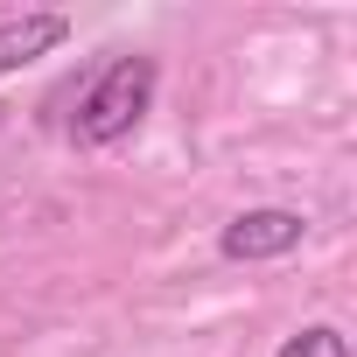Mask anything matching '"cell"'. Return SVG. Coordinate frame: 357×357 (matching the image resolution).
I'll return each instance as SVG.
<instances>
[{"label":"cell","instance_id":"cell-1","mask_svg":"<svg viewBox=\"0 0 357 357\" xmlns=\"http://www.w3.org/2000/svg\"><path fill=\"white\" fill-rule=\"evenodd\" d=\"M154 84H161V63L154 56H112L91 84H84V98H77V112H70V140L77 147H112V140H126L147 112H154Z\"/></svg>","mask_w":357,"mask_h":357},{"label":"cell","instance_id":"cell-2","mask_svg":"<svg viewBox=\"0 0 357 357\" xmlns=\"http://www.w3.org/2000/svg\"><path fill=\"white\" fill-rule=\"evenodd\" d=\"M301 238H308V218H301V211L259 204V211H238V218L218 231V252H225L231 266H259V259H287Z\"/></svg>","mask_w":357,"mask_h":357},{"label":"cell","instance_id":"cell-3","mask_svg":"<svg viewBox=\"0 0 357 357\" xmlns=\"http://www.w3.org/2000/svg\"><path fill=\"white\" fill-rule=\"evenodd\" d=\"M63 43H70V22H63V15H50V8L8 15V22H0V77H8V70H29L36 56H50V50H63Z\"/></svg>","mask_w":357,"mask_h":357},{"label":"cell","instance_id":"cell-4","mask_svg":"<svg viewBox=\"0 0 357 357\" xmlns=\"http://www.w3.org/2000/svg\"><path fill=\"white\" fill-rule=\"evenodd\" d=\"M273 357H350V336H343L336 322H308V329H294Z\"/></svg>","mask_w":357,"mask_h":357}]
</instances>
